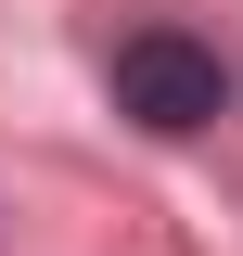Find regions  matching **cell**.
Returning <instances> with one entry per match:
<instances>
[{"instance_id":"obj_1","label":"cell","mask_w":243,"mask_h":256,"mask_svg":"<svg viewBox=\"0 0 243 256\" xmlns=\"http://www.w3.org/2000/svg\"><path fill=\"white\" fill-rule=\"evenodd\" d=\"M116 116H141L154 141H192V128H218V116H230V77H218V52H205V38L141 26V38H116Z\"/></svg>"}]
</instances>
